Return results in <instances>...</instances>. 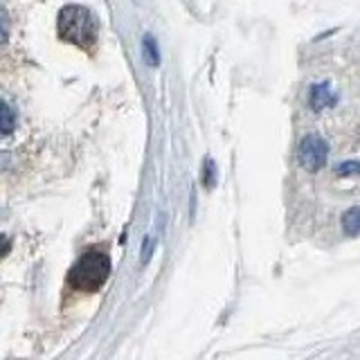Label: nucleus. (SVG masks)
<instances>
[{
	"mask_svg": "<svg viewBox=\"0 0 360 360\" xmlns=\"http://www.w3.org/2000/svg\"><path fill=\"white\" fill-rule=\"evenodd\" d=\"M338 97H335V92L331 90V86L326 81L322 83H315V86L311 88V95H309V106H311V111L315 113H322L326 109H331V106H335Z\"/></svg>",
	"mask_w": 360,
	"mask_h": 360,
	"instance_id": "20e7f679",
	"label": "nucleus"
},
{
	"mask_svg": "<svg viewBox=\"0 0 360 360\" xmlns=\"http://www.w3.org/2000/svg\"><path fill=\"white\" fill-rule=\"evenodd\" d=\"M342 230L349 237H358L360 235V205L347 209L342 214Z\"/></svg>",
	"mask_w": 360,
	"mask_h": 360,
	"instance_id": "39448f33",
	"label": "nucleus"
},
{
	"mask_svg": "<svg viewBox=\"0 0 360 360\" xmlns=\"http://www.w3.org/2000/svg\"><path fill=\"white\" fill-rule=\"evenodd\" d=\"M144 52H146V57H149L151 63H158V48H155V41L151 36L144 39Z\"/></svg>",
	"mask_w": 360,
	"mask_h": 360,
	"instance_id": "9d476101",
	"label": "nucleus"
},
{
	"mask_svg": "<svg viewBox=\"0 0 360 360\" xmlns=\"http://www.w3.org/2000/svg\"><path fill=\"white\" fill-rule=\"evenodd\" d=\"M14 126H16V115H14V111L9 109L5 102H0V140L12 133Z\"/></svg>",
	"mask_w": 360,
	"mask_h": 360,
	"instance_id": "423d86ee",
	"label": "nucleus"
},
{
	"mask_svg": "<svg viewBox=\"0 0 360 360\" xmlns=\"http://www.w3.org/2000/svg\"><path fill=\"white\" fill-rule=\"evenodd\" d=\"M360 174V162H342L338 167V176H358Z\"/></svg>",
	"mask_w": 360,
	"mask_h": 360,
	"instance_id": "0eeeda50",
	"label": "nucleus"
},
{
	"mask_svg": "<svg viewBox=\"0 0 360 360\" xmlns=\"http://www.w3.org/2000/svg\"><path fill=\"white\" fill-rule=\"evenodd\" d=\"M214 180H216V169L212 160H205V176H203V183L205 187H214Z\"/></svg>",
	"mask_w": 360,
	"mask_h": 360,
	"instance_id": "6e6552de",
	"label": "nucleus"
},
{
	"mask_svg": "<svg viewBox=\"0 0 360 360\" xmlns=\"http://www.w3.org/2000/svg\"><path fill=\"white\" fill-rule=\"evenodd\" d=\"M329 160V144H326L320 135H304L298 146V162L304 172H320V169Z\"/></svg>",
	"mask_w": 360,
	"mask_h": 360,
	"instance_id": "7ed1b4c3",
	"label": "nucleus"
},
{
	"mask_svg": "<svg viewBox=\"0 0 360 360\" xmlns=\"http://www.w3.org/2000/svg\"><path fill=\"white\" fill-rule=\"evenodd\" d=\"M7 252H9V241H7V237L0 235V257H5Z\"/></svg>",
	"mask_w": 360,
	"mask_h": 360,
	"instance_id": "9b49d317",
	"label": "nucleus"
},
{
	"mask_svg": "<svg viewBox=\"0 0 360 360\" xmlns=\"http://www.w3.org/2000/svg\"><path fill=\"white\" fill-rule=\"evenodd\" d=\"M111 275V259L104 255V252H86L77 263L75 268L70 270V284L79 291L92 293L104 286V282L109 279Z\"/></svg>",
	"mask_w": 360,
	"mask_h": 360,
	"instance_id": "f03ea898",
	"label": "nucleus"
},
{
	"mask_svg": "<svg viewBox=\"0 0 360 360\" xmlns=\"http://www.w3.org/2000/svg\"><path fill=\"white\" fill-rule=\"evenodd\" d=\"M59 36L70 46H77L81 50L90 52L97 43V20L81 5H68L59 14Z\"/></svg>",
	"mask_w": 360,
	"mask_h": 360,
	"instance_id": "f257e3e1",
	"label": "nucleus"
},
{
	"mask_svg": "<svg viewBox=\"0 0 360 360\" xmlns=\"http://www.w3.org/2000/svg\"><path fill=\"white\" fill-rule=\"evenodd\" d=\"M9 36V18L5 14V9H0V46L5 43Z\"/></svg>",
	"mask_w": 360,
	"mask_h": 360,
	"instance_id": "1a4fd4ad",
	"label": "nucleus"
}]
</instances>
